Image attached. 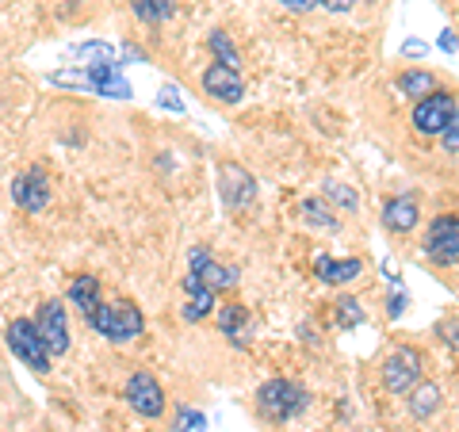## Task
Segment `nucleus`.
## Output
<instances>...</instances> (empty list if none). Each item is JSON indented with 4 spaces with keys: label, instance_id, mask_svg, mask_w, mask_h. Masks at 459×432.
<instances>
[{
    "label": "nucleus",
    "instance_id": "nucleus-10",
    "mask_svg": "<svg viewBox=\"0 0 459 432\" xmlns=\"http://www.w3.org/2000/svg\"><path fill=\"white\" fill-rule=\"evenodd\" d=\"M12 203L23 207L27 214L47 211V203H50V180H47V172H39V168L20 172V177L12 180Z\"/></svg>",
    "mask_w": 459,
    "mask_h": 432
},
{
    "label": "nucleus",
    "instance_id": "nucleus-11",
    "mask_svg": "<svg viewBox=\"0 0 459 432\" xmlns=\"http://www.w3.org/2000/svg\"><path fill=\"white\" fill-rule=\"evenodd\" d=\"M204 92L211 99H219V104H238L241 96H246V81L234 65H222V62H211L204 69Z\"/></svg>",
    "mask_w": 459,
    "mask_h": 432
},
{
    "label": "nucleus",
    "instance_id": "nucleus-12",
    "mask_svg": "<svg viewBox=\"0 0 459 432\" xmlns=\"http://www.w3.org/2000/svg\"><path fill=\"white\" fill-rule=\"evenodd\" d=\"M421 222V211H418V199L413 195H391L383 203V226L391 234H413V226Z\"/></svg>",
    "mask_w": 459,
    "mask_h": 432
},
{
    "label": "nucleus",
    "instance_id": "nucleus-21",
    "mask_svg": "<svg viewBox=\"0 0 459 432\" xmlns=\"http://www.w3.org/2000/svg\"><path fill=\"white\" fill-rule=\"evenodd\" d=\"M211 314H214V291H199V295H192L188 302H184L180 318L184 322H204V318H211Z\"/></svg>",
    "mask_w": 459,
    "mask_h": 432
},
{
    "label": "nucleus",
    "instance_id": "nucleus-17",
    "mask_svg": "<svg viewBox=\"0 0 459 432\" xmlns=\"http://www.w3.org/2000/svg\"><path fill=\"white\" fill-rule=\"evenodd\" d=\"M131 12L146 23H165L177 12V0H131Z\"/></svg>",
    "mask_w": 459,
    "mask_h": 432
},
{
    "label": "nucleus",
    "instance_id": "nucleus-15",
    "mask_svg": "<svg viewBox=\"0 0 459 432\" xmlns=\"http://www.w3.org/2000/svg\"><path fill=\"white\" fill-rule=\"evenodd\" d=\"M69 302L89 318V314L100 307V280L96 276H77L74 283H69Z\"/></svg>",
    "mask_w": 459,
    "mask_h": 432
},
{
    "label": "nucleus",
    "instance_id": "nucleus-30",
    "mask_svg": "<svg viewBox=\"0 0 459 432\" xmlns=\"http://www.w3.org/2000/svg\"><path fill=\"white\" fill-rule=\"evenodd\" d=\"M314 4H322L325 12H352L356 0H314Z\"/></svg>",
    "mask_w": 459,
    "mask_h": 432
},
{
    "label": "nucleus",
    "instance_id": "nucleus-26",
    "mask_svg": "<svg viewBox=\"0 0 459 432\" xmlns=\"http://www.w3.org/2000/svg\"><path fill=\"white\" fill-rule=\"evenodd\" d=\"M204 413H195V410H180L177 413V432H195V428H204Z\"/></svg>",
    "mask_w": 459,
    "mask_h": 432
},
{
    "label": "nucleus",
    "instance_id": "nucleus-19",
    "mask_svg": "<svg viewBox=\"0 0 459 432\" xmlns=\"http://www.w3.org/2000/svg\"><path fill=\"white\" fill-rule=\"evenodd\" d=\"M199 280H204V287H211V291H230V287L238 283V268H222V264L207 261L199 268Z\"/></svg>",
    "mask_w": 459,
    "mask_h": 432
},
{
    "label": "nucleus",
    "instance_id": "nucleus-29",
    "mask_svg": "<svg viewBox=\"0 0 459 432\" xmlns=\"http://www.w3.org/2000/svg\"><path fill=\"white\" fill-rule=\"evenodd\" d=\"M406 291H394L391 295V302H386V314H391V318H402V310H406Z\"/></svg>",
    "mask_w": 459,
    "mask_h": 432
},
{
    "label": "nucleus",
    "instance_id": "nucleus-13",
    "mask_svg": "<svg viewBox=\"0 0 459 432\" xmlns=\"http://www.w3.org/2000/svg\"><path fill=\"white\" fill-rule=\"evenodd\" d=\"M360 261L356 256H349V261H333V256H318L314 261V276H318L322 283H333V287H341V283H352L356 276H360Z\"/></svg>",
    "mask_w": 459,
    "mask_h": 432
},
{
    "label": "nucleus",
    "instance_id": "nucleus-5",
    "mask_svg": "<svg viewBox=\"0 0 459 432\" xmlns=\"http://www.w3.org/2000/svg\"><path fill=\"white\" fill-rule=\"evenodd\" d=\"M418 379H421V352L418 349L402 344V349H394L383 359V386L391 394H410L413 386H418Z\"/></svg>",
    "mask_w": 459,
    "mask_h": 432
},
{
    "label": "nucleus",
    "instance_id": "nucleus-23",
    "mask_svg": "<svg viewBox=\"0 0 459 432\" xmlns=\"http://www.w3.org/2000/svg\"><path fill=\"white\" fill-rule=\"evenodd\" d=\"M303 219L310 226H322V229H337V219L329 214V207L322 203V199H303Z\"/></svg>",
    "mask_w": 459,
    "mask_h": 432
},
{
    "label": "nucleus",
    "instance_id": "nucleus-6",
    "mask_svg": "<svg viewBox=\"0 0 459 432\" xmlns=\"http://www.w3.org/2000/svg\"><path fill=\"white\" fill-rule=\"evenodd\" d=\"M425 256L440 268L459 264V219L455 214L433 219V226H429V234H425Z\"/></svg>",
    "mask_w": 459,
    "mask_h": 432
},
{
    "label": "nucleus",
    "instance_id": "nucleus-16",
    "mask_svg": "<svg viewBox=\"0 0 459 432\" xmlns=\"http://www.w3.org/2000/svg\"><path fill=\"white\" fill-rule=\"evenodd\" d=\"M410 413H413V421H429L437 410H440V386L437 383H421V386H413L410 391Z\"/></svg>",
    "mask_w": 459,
    "mask_h": 432
},
{
    "label": "nucleus",
    "instance_id": "nucleus-20",
    "mask_svg": "<svg viewBox=\"0 0 459 432\" xmlns=\"http://www.w3.org/2000/svg\"><path fill=\"white\" fill-rule=\"evenodd\" d=\"M77 62L81 65H119L108 42H84V47H77Z\"/></svg>",
    "mask_w": 459,
    "mask_h": 432
},
{
    "label": "nucleus",
    "instance_id": "nucleus-9",
    "mask_svg": "<svg viewBox=\"0 0 459 432\" xmlns=\"http://www.w3.org/2000/svg\"><path fill=\"white\" fill-rule=\"evenodd\" d=\"M35 325H39L42 341H47L50 356H65V352H69V318H65V302H57V298L42 302Z\"/></svg>",
    "mask_w": 459,
    "mask_h": 432
},
{
    "label": "nucleus",
    "instance_id": "nucleus-1",
    "mask_svg": "<svg viewBox=\"0 0 459 432\" xmlns=\"http://www.w3.org/2000/svg\"><path fill=\"white\" fill-rule=\"evenodd\" d=\"M89 325L96 329L100 337H108L111 344H126L142 337V329H146V318H142V310L134 302H100V307L89 314Z\"/></svg>",
    "mask_w": 459,
    "mask_h": 432
},
{
    "label": "nucleus",
    "instance_id": "nucleus-14",
    "mask_svg": "<svg viewBox=\"0 0 459 432\" xmlns=\"http://www.w3.org/2000/svg\"><path fill=\"white\" fill-rule=\"evenodd\" d=\"M437 89H440V81L429 73V69H406V73L398 77V92L410 96V99H425V96H433Z\"/></svg>",
    "mask_w": 459,
    "mask_h": 432
},
{
    "label": "nucleus",
    "instance_id": "nucleus-32",
    "mask_svg": "<svg viewBox=\"0 0 459 432\" xmlns=\"http://www.w3.org/2000/svg\"><path fill=\"white\" fill-rule=\"evenodd\" d=\"M402 54H406V57H421V54H425V42H406V47H402Z\"/></svg>",
    "mask_w": 459,
    "mask_h": 432
},
{
    "label": "nucleus",
    "instance_id": "nucleus-3",
    "mask_svg": "<svg viewBox=\"0 0 459 432\" xmlns=\"http://www.w3.org/2000/svg\"><path fill=\"white\" fill-rule=\"evenodd\" d=\"M8 349L16 352V359H23L31 371H39V376L50 371V349H47V341H42L39 325L31 318H16L8 325Z\"/></svg>",
    "mask_w": 459,
    "mask_h": 432
},
{
    "label": "nucleus",
    "instance_id": "nucleus-4",
    "mask_svg": "<svg viewBox=\"0 0 459 432\" xmlns=\"http://www.w3.org/2000/svg\"><path fill=\"white\" fill-rule=\"evenodd\" d=\"M455 115H459L455 111V96L437 89L433 96H425V99L413 104V131L425 134V138H440V131L455 119Z\"/></svg>",
    "mask_w": 459,
    "mask_h": 432
},
{
    "label": "nucleus",
    "instance_id": "nucleus-25",
    "mask_svg": "<svg viewBox=\"0 0 459 432\" xmlns=\"http://www.w3.org/2000/svg\"><path fill=\"white\" fill-rule=\"evenodd\" d=\"M325 195H329V199H337V203H341L344 211H356V207H360V199H356V192H352V188H344L341 180H325Z\"/></svg>",
    "mask_w": 459,
    "mask_h": 432
},
{
    "label": "nucleus",
    "instance_id": "nucleus-34",
    "mask_svg": "<svg viewBox=\"0 0 459 432\" xmlns=\"http://www.w3.org/2000/svg\"><path fill=\"white\" fill-rule=\"evenodd\" d=\"M455 47H459V42H455V35H452V31H444V35H440V50H448V54H452Z\"/></svg>",
    "mask_w": 459,
    "mask_h": 432
},
{
    "label": "nucleus",
    "instance_id": "nucleus-24",
    "mask_svg": "<svg viewBox=\"0 0 459 432\" xmlns=\"http://www.w3.org/2000/svg\"><path fill=\"white\" fill-rule=\"evenodd\" d=\"M360 322H364V307H360V302H356V298H341L337 302V325L341 329H356Z\"/></svg>",
    "mask_w": 459,
    "mask_h": 432
},
{
    "label": "nucleus",
    "instance_id": "nucleus-18",
    "mask_svg": "<svg viewBox=\"0 0 459 432\" xmlns=\"http://www.w3.org/2000/svg\"><path fill=\"white\" fill-rule=\"evenodd\" d=\"M246 325H249L246 307H222L219 310V329L226 337H234L238 344H246Z\"/></svg>",
    "mask_w": 459,
    "mask_h": 432
},
{
    "label": "nucleus",
    "instance_id": "nucleus-35",
    "mask_svg": "<svg viewBox=\"0 0 459 432\" xmlns=\"http://www.w3.org/2000/svg\"><path fill=\"white\" fill-rule=\"evenodd\" d=\"M123 57H126V62H146V54L134 50V47H123Z\"/></svg>",
    "mask_w": 459,
    "mask_h": 432
},
{
    "label": "nucleus",
    "instance_id": "nucleus-22",
    "mask_svg": "<svg viewBox=\"0 0 459 432\" xmlns=\"http://www.w3.org/2000/svg\"><path fill=\"white\" fill-rule=\"evenodd\" d=\"M207 47H211V54H214V62H222V65H234L238 69V47L226 39V31H211V39H207Z\"/></svg>",
    "mask_w": 459,
    "mask_h": 432
},
{
    "label": "nucleus",
    "instance_id": "nucleus-27",
    "mask_svg": "<svg viewBox=\"0 0 459 432\" xmlns=\"http://www.w3.org/2000/svg\"><path fill=\"white\" fill-rule=\"evenodd\" d=\"M440 142H444V153H459V115L440 131Z\"/></svg>",
    "mask_w": 459,
    "mask_h": 432
},
{
    "label": "nucleus",
    "instance_id": "nucleus-8",
    "mask_svg": "<svg viewBox=\"0 0 459 432\" xmlns=\"http://www.w3.org/2000/svg\"><path fill=\"white\" fill-rule=\"evenodd\" d=\"M123 398L131 402V410H138L142 417H161L165 413V391L150 371H134L123 386Z\"/></svg>",
    "mask_w": 459,
    "mask_h": 432
},
{
    "label": "nucleus",
    "instance_id": "nucleus-2",
    "mask_svg": "<svg viewBox=\"0 0 459 432\" xmlns=\"http://www.w3.org/2000/svg\"><path fill=\"white\" fill-rule=\"evenodd\" d=\"M307 406H310V394L291 379H268L261 391H256V413L272 425L291 421V417H299Z\"/></svg>",
    "mask_w": 459,
    "mask_h": 432
},
{
    "label": "nucleus",
    "instance_id": "nucleus-33",
    "mask_svg": "<svg viewBox=\"0 0 459 432\" xmlns=\"http://www.w3.org/2000/svg\"><path fill=\"white\" fill-rule=\"evenodd\" d=\"M280 4L295 8V12H307V8H314V0H280Z\"/></svg>",
    "mask_w": 459,
    "mask_h": 432
},
{
    "label": "nucleus",
    "instance_id": "nucleus-28",
    "mask_svg": "<svg viewBox=\"0 0 459 432\" xmlns=\"http://www.w3.org/2000/svg\"><path fill=\"white\" fill-rule=\"evenodd\" d=\"M157 104L169 108V111H184V104H180V96H177V89H172V84H165V89H161V96H157Z\"/></svg>",
    "mask_w": 459,
    "mask_h": 432
},
{
    "label": "nucleus",
    "instance_id": "nucleus-7",
    "mask_svg": "<svg viewBox=\"0 0 459 432\" xmlns=\"http://www.w3.org/2000/svg\"><path fill=\"white\" fill-rule=\"evenodd\" d=\"M219 188H222V203L230 211H249L256 203V180L246 165H222L219 172Z\"/></svg>",
    "mask_w": 459,
    "mask_h": 432
},
{
    "label": "nucleus",
    "instance_id": "nucleus-31",
    "mask_svg": "<svg viewBox=\"0 0 459 432\" xmlns=\"http://www.w3.org/2000/svg\"><path fill=\"white\" fill-rule=\"evenodd\" d=\"M188 261H192V272H199V268H204V264L211 261V253L204 249V245H199V249H192V256H188Z\"/></svg>",
    "mask_w": 459,
    "mask_h": 432
}]
</instances>
